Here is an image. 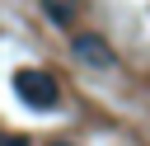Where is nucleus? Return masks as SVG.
Listing matches in <instances>:
<instances>
[{"label": "nucleus", "instance_id": "4", "mask_svg": "<svg viewBox=\"0 0 150 146\" xmlns=\"http://www.w3.org/2000/svg\"><path fill=\"white\" fill-rule=\"evenodd\" d=\"M0 146H28V141H23V137H9V141H0Z\"/></svg>", "mask_w": 150, "mask_h": 146}, {"label": "nucleus", "instance_id": "2", "mask_svg": "<svg viewBox=\"0 0 150 146\" xmlns=\"http://www.w3.org/2000/svg\"><path fill=\"white\" fill-rule=\"evenodd\" d=\"M70 52H75V57H80L84 66H94V71H112V66H117V57L108 52V42H103L98 33H75Z\"/></svg>", "mask_w": 150, "mask_h": 146}, {"label": "nucleus", "instance_id": "1", "mask_svg": "<svg viewBox=\"0 0 150 146\" xmlns=\"http://www.w3.org/2000/svg\"><path fill=\"white\" fill-rule=\"evenodd\" d=\"M14 94H19V104H28L33 113H47V108L61 104V85H56V75H47L42 66H19V71H14Z\"/></svg>", "mask_w": 150, "mask_h": 146}, {"label": "nucleus", "instance_id": "5", "mask_svg": "<svg viewBox=\"0 0 150 146\" xmlns=\"http://www.w3.org/2000/svg\"><path fill=\"white\" fill-rule=\"evenodd\" d=\"M52 146H75V141H52Z\"/></svg>", "mask_w": 150, "mask_h": 146}, {"label": "nucleus", "instance_id": "3", "mask_svg": "<svg viewBox=\"0 0 150 146\" xmlns=\"http://www.w3.org/2000/svg\"><path fill=\"white\" fill-rule=\"evenodd\" d=\"M42 14H47L56 28H70V9H66V5H56V0H42Z\"/></svg>", "mask_w": 150, "mask_h": 146}]
</instances>
